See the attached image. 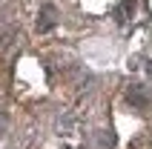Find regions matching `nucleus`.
Masks as SVG:
<instances>
[{
	"instance_id": "7ed1b4c3",
	"label": "nucleus",
	"mask_w": 152,
	"mask_h": 149,
	"mask_svg": "<svg viewBox=\"0 0 152 149\" xmlns=\"http://www.w3.org/2000/svg\"><path fill=\"white\" fill-rule=\"evenodd\" d=\"M92 149H115V135L109 132V129H98V132L92 135Z\"/></svg>"
},
{
	"instance_id": "39448f33",
	"label": "nucleus",
	"mask_w": 152,
	"mask_h": 149,
	"mask_svg": "<svg viewBox=\"0 0 152 149\" xmlns=\"http://www.w3.org/2000/svg\"><path fill=\"white\" fill-rule=\"evenodd\" d=\"M146 74L152 77V60H146Z\"/></svg>"
},
{
	"instance_id": "f03ea898",
	"label": "nucleus",
	"mask_w": 152,
	"mask_h": 149,
	"mask_svg": "<svg viewBox=\"0 0 152 149\" xmlns=\"http://www.w3.org/2000/svg\"><path fill=\"white\" fill-rule=\"evenodd\" d=\"M55 23H58V9H55V3H43L40 15H37V32H49V29H55Z\"/></svg>"
},
{
	"instance_id": "20e7f679",
	"label": "nucleus",
	"mask_w": 152,
	"mask_h": 149,
	"mask_svg": "<svg viewBox=\"0 0 152 149\" xmlns=\"http://www.w3.org/2000/svg\"><path fill=\"white\" fill-rule=\"evenodd\" d=\"M124 6H126V17L135 12V0H124Z\"/></svg>"
},
{
	"instance_id": "f257e3e1",
	"label": "nucleus",
	"mask_w": 152,
	"mask_h": 149,
	"mask_svg": "<svg viewBox=\"0 0 152 149\" xmlns=\"http://www.w3.org/2000/svg\"><path fill=\"white\" fill-rule=\"evenodd\" d=\"M124 98H126V103H132V106H138V109H146V106L152 103L149 89H146V86H138V83H132V86H129Z\"/></svg>"
},
{
	"instance_id": "423d86ee",
	"label": "nucleus",
	"mask_w": 152,
	"mask_h": 149,
	"mask_svg": "<svg viewBox=\"0 0 152 149\" xmlns=\"http://www.w3.org/2000/svg\"><path fill=\"white\" fill-rule=\"evenodd\" d=\"M77 149H80V146H77Z\"/></svg>"
}]
</instances>
